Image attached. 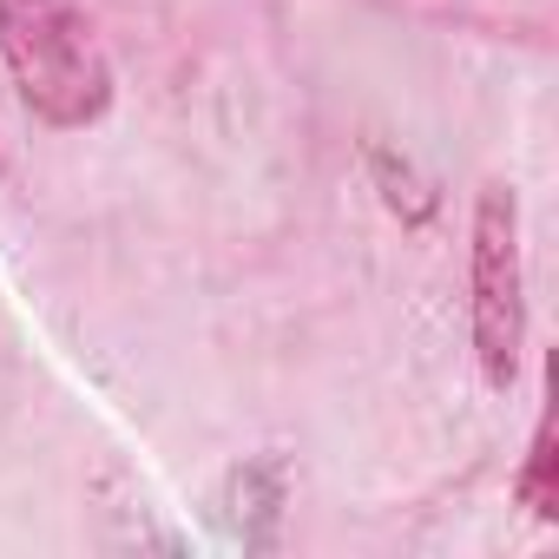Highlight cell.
Wrapping results in <instances>:
<instances>
[{
	"instance_id": "3957f363",
	"label": "cell",
	"mask_w": 559,
	"mask_h": 559,
	"mask_svg": "<svg viewBox=\"0 0 559 559\" xmlns=\"http://www.w3.org/2000/svg\"><path fill=\"white\" fill-rule=\"evenodd\" d=\"M520 500L539 513V520H559V480H552V415L539 421L533 435V454H526V474H520Z\"/></svg>"
},
{
	"instance_id": "7a4b0ae2",
	"label": "cell",
	"mask_w": 559,
	"mask_h": 559,
	"mask_svg": "<svg viewBox=\"0 0 559 559\" xmlns=\"http://www.w3.org/2000/svg\"><path fill=\"white\" fill-rule=\"evenodd\" d=\"M526 349V270H520V198L487 185L474 204V356L487 389L520 382Z\"/></svg>"
},
{
	"instance_id": "6da1fadb",
	"label": "cell",
	"mask_w": 559,
	"mask_h": 559,
	"mask_svg": "<svg viewBox=\"0 0 559 559\" xmlns=\"http://www.w3.org/2000/svg\"><path fill=\"white\" fill-rule=\"evenodd\" d=\"M0 60L40 126L80 132L112 106V60L73 0H0Z\"/></svg>"
}]
</instances>
